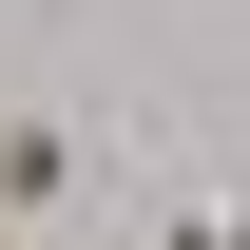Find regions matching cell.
Segmentation results:
<instances>
[{
  "mask_svg": "<svg viewBox=\"0 0 250 250\" xmlns=\"http://www.w3.org/2000/svg\"><path fill=\"white\" fill-rule=\"evenodd\" d=\"M77 192H96L77 116H39V96H20V116H0V212H20V231H77Z\"/></svg>",
  "mask_w": 250,
  "mask_h": 250,
  "instance_id": "6da1fadb",
  "label": "cell"
},
{
  "mask_svg": "<svg viewBox=\"0 0 250 250\" xmlns=\"http://www.w3.org/2000/svg\"><path fill=\"white\" fill-rule=\"evenodd\" d=\"M135 250H250V192H154Z\"/></svg>",
  "mask_w": 250,
  "mask_h": 250,
  "instance_id": "7a4b0ae2",
  "label": "cell"
},
{
  "mask_svg": "<svg viewBox=\"0 0 250 250\" xmlns=\"http://www.w3.org/2000/svg\"><path fill=\"white\" fill-rule=\"evenodd\" d=\"M0 250H39V231H20V212H0Z\"/></svg>",
  "mask_w": 250,
  "mask_h": 250,
  "instance_id": "3957f363",
  "label": "cell"
}]
</instances>
